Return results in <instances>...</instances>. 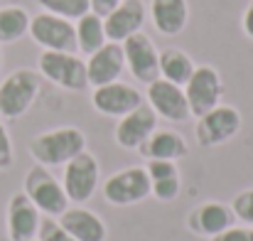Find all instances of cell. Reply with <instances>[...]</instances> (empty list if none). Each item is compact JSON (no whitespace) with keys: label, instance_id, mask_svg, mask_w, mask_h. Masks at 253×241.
Wrapping results in <instances>:
<instances>
[{"label":"cell","instance_id":"cell-1","mask_svg":"<svg viewBox=\"0 0 253 241\" xmlns=\"http://www.w3.org/2000/svg\"><path fill=\"white\" fill-rule=\"evenodd\" d=\"M27 150L37 165H44V167L67 165L72 158L86 150V136L77 126H59L30 138Z\"/></svg>","mask_w":253,"mask_h":241},{"label":"cell","instance_id":"cell-2","mask_svg":"<svg viewBox=\"0 0 253 241\" xmlns=\"http://www.w3.org/2000/svg\"><path fill=\"white\" fill-rule=\"evenodd\" d=\"M42 77L35 69H15L0 81V116L12 121L25 116L40 96Z\"/></svg>","mask_w":253,"mask_h":241},{"label":"cell","instance_id":"cell-3","mask_svg":"<svg viewBox=\"0 0 253 241\" xmlns=\"http://www.w3.org/2000/svg\"><path fill=\"white\" fill-rule=\"evenodd\" d=\"M25 194L32 199V204L44 214V217H59L72 202L64 192L62 180L52 175L49 167L44 165H32L25 175Z\"/></svg>","mask_w":253,"mask_h":241},{"label":"cell","instance_id":"cell-4","mask_svg":"<svg viewBox=\"0 0 253 241\" xmlns=\"http://www.w3.org/2000/svg\"><path fill=\"white\" fill-rule=\"evenodd\" d=\"M37 72H40V77L57 84L64 91L88 89L86 59H82L77 52H47V49H42V54L37 59Z\"/></svg>","mask_w":253,"mask_h":241},{"label":"cell","instance_id":"cell-5","mask_svg":"<svg viewBox=\"0 0 253 241\" xmlns=\"http://www.w3.org/2000/svg\"><path fill=\"white\" fill-rule=\"evenodd\" d=\"M150 175L145 167H123L118 172H113L111 177H106L101 192H103V199L108 204H116V207H133V204H140L150 197Z\"/></svg>","mask_w":253,"mask_h":241},{"label":"cell","instance_id":"cell-6","mask_svg":"<svg viewBox=\"0 0 253 241\" xmlns=\"http://www.w3.org/2000/svg\"><path fill=\"white\" fill-rule=\"evenodd\" d=\"M241 113L236 106L229 103H219L216 108H211L209 113L197 118L194 126V141L202 148H219L224 143H229L231 138L239 136L241 131Z\"/></svg>","mask_w":253,"mask_h":241},{"label":"cell","instance_id":"cell-7","mask_svg":"<svg viewBox=\"0 0 253 241\" xmlns=\"http://www.w3.org/2000/svg\"><path fill=\"white\" fill-rule=\"evenodd\" d=\"M35 45H40L47 52H77V30L74 20L52 15V12H37L30 17V32Z\"/></svg>","mask_w":253,"mask_h":241},{"label":"cell","instance_id":"cell-8","mask_svg":"<svg viewBox=\"0 0 253 241\" xmlns=\"http://www.w3.org/2000/svg\"><path fill=\"white\" fill-rule=\"evenodd\" d=\"M98 182H101V165L93 153L84 150L64 165L62 185L72 204H86L98 190Z\"/></svg>","mask_w":253,"mask_h":241},{"label":"cell","instance_id":"cell-9","mask_svg":"<svg viewBox=\"0 0 253 241\" xmlns=\"http://www.w3.org/2000/svg\"><path fill=\"white\" fill-rule=\"evenodd\" d=\"M182 89H184V96H187V103H189V113L194 118L216 108L221 103V96H224L221 74L211 64H197L194 74L189 77V81Z\"/></svg>","mask_w":253,"mask_h":241},{"label":"cell","instance_id":"cell-10","mask_svg":"<svg viewBox=\"0 0 253 241\" xmlns=\"http://www.w3.org/2000/svg\"><path fill=\"white\" fill-rule=\"evenodd\" d=\"M121 45H123V54H126V69L133 74V79L145 86L160 79V49L150 35H145L140 30Z\"/></svg>","mask_w":253,"mask_h":241},{"label":"cell","instance_id":"cell-11","mask_svg":"<svg viewBox=\"0 0 253 241\" xmlns=\"http://www.w3.org/2000/svg\"><path fill=\"white\" fill-rule=\"evenodd\" d=\"M143 103H145L143 94L133 84H126L121 79L96 86L93 94H91V106L101 116H108V118H123L126 113L135 111Z\"/></svg>","mask_w":253,"mask_h":241},{"label":"cell","instance_id":"cell-12","mask_svg":"<svg viewBox=\"0 0 253 241\" xmlns=\"http://www.w3.org/2000/svg\"><path fill=\"white\" fill-rule=\"evenodd\" d=\"M148 106L158 113V118H165L169 123H187L192 118L189 103L184 96V89L168 79H155L148 84Z\"/></svg>","mask_w":253,"mask_h":241},{"label":"cell","instance_id":"cell-13","mask_svg":"<svg viewBox=\"0 0 253 241\" xmlns=\"http://www.w3.org/2000/svg\"><path fill=\"white\" fill-rule=\"evenodd\" d=\"M155 131H158V113L148 103H143L135 111L126 113L123 118H118L113 128V141L123 150H140V145Z\"/></svg>","mask_w":253,"mask_h":241},{"label":"cell","instance_id":"cell-14","mask_svg":"<svg viewBox=\"0 0 253 241\" xmlns=\"http://www.w3.org/2000/svg\"><path fill=\"white\" fill-rule=\"evenodd\" d=\"M123 72H126V54H123V45L118 42H106L101 49L86 57V77H88V86L93 89L118 81Z\"/></svg>","mask_w":253,"mask_h":241},{"label":"cell","instance_id":"cell-15","mask_svg":"<svg viewBox=\"0 0 253 241\" xmlns=\"http://www.w3.org/2000/svg\"><path fill=\"white\" fill-rule=\"evenodd\" d=\"M42 212L32 204V199L25 192H17L7 202V237L10 241H32L37 239Z\"/></svg>","mask_w":253,"mask_h":241},{"label":"cell","instance_id":"cell-16","mask_svg":"<svg viewBox=\"0 0 253 241\" xmlns=\"http://www.w3.org/2000/svg\"><path fill=\"white\" fill-rule=\"evenodd\" d=\"M145 20H148V7L143 0H121V5L108 17H103L108 42H118V45L126 42L130 35L143 30Z\"/></svg>","mask_w":253,"mask_h":241},{"label":"cell","instance_id":"cell-17","mask_svg":"<svg viewBox=\"0 0 253 241\" xmlns=\"http://www.w3.org/2000/svg\"><path fill=\"white\" fill-rule=\"evenodd\" d=\"M236 224V217L231 212V204L224 202H202L187 214V227L199 237H216Z\"/></svg>","mask_w":253,"mask_h":241},{"label":"cell","instance_id":"cell-18","mask_svg":"<svg viewBox=\"0 0 253 241\" xmlns=\"http://www.w3.org/2000/svg\"><path fill=\"white\" fill-rule=\"evenodd\" d=\"M57 222L77 241H106V237H108L106 222H103L96 212L86 209L82 204H69V207L59 214Z\"/></svg>","mask_w":253,"mask_h":241},{"label":"cell","instance_id":"cell-19","mask_svg":"<svg viewBox=\"0 0 253 241\" xmlns=\"http://www.w3.org/2000/svg\"><path fill=\"white\" fill-rule=\"evenodd\" d=\"M148 15L153 20V27L163 37H174L189 22V2L187 0H150Z\"/></svg>","mask_w":253,"mask_h":241},{"label":"cell","instance_id":"cell-20","mask_svg":"<svg viewBox=\"0 0 253 241\" xmlns=\"http://www.w3.org/2000/svg\"><path fill=\"white\" fill-rule=\"evenodd\" d=\"M145 160H182V158H187V153H189V145H187V141H184V136L182 133H177V131H155L143 145H140V150H138Z\"/></svg>","mask_w":253,"mask_h":241},{"label":"cell","instance_id":"cell-21","mask_svg":"<svg viewBox=\"0 0 253 241\" xmlns=\"http://www.w3.org/2000/svg\"><path fill=\"white\" fill-rule=\"evenodd\" d=\"M74 30H77V54H93L96 49H101L108 37H106V27H103V17L93 15L91 10L82 15L79 20H74Z\"/></svg>","mask_w":253,"mask_h":241},{"label":"cell","instance_id":"cell-22","mask_svg":"<svg viewBox=\"0 0 253 241\" xmlns=\"http://www.w3.org/2000/svg\"><path fill=\"white\" fill-rule=\"evenodd\" d=\"M197 64L192 62V57L179 49V47H165L160 49V79H168L177 86H184L189 77L194 74Z\"/></svg>","mask_w":253,"mask_h":241},{"label":"cell","instance_id":"cell-23","mask_svg":"<svg viewBox=\"0 0 253 241\" xmlns=\"http://www.w3.org/2000/svg\"><path fill=\"white\" fill-rule=\"evenodd\" d=\"M30 12L20 5L0 7V47L22 40L30 32Z\"/></svg>","mask_w":253,"mask_h":241},{"label":"cell","instance_id":"cell-24","mask_svg":"<svg viewBox=\"0 0 253 241\" xmlns=\"http://www.w3.org/2000/svg\"><path fill=\"white\" fill-rule=\"evenodd\" d=\"M44 12L67 17V20H79L88 12V0H37Z\"/></svg>","mask_w":253,"mask_h":241},{"label":"cell","instance_id":"cell-25","mask_svg":"<svg viewBox=\"0 0 253 241\" xmlns=\"http://www.w3.org/2000/svg\"><path fill=\"white\" fill-rule=\"evenodd\" d=\"M153 187H150V194L158 199V202H174L179 197V190H182V182H179V175H172V177H160V180H150Z\"/></svg>","mask_w":253,"mask_h":241},{"label":"cell","instance_id":"cell-26","mask_svg":"<svg viewBox=\"0 0 253 241\" xmlns=\"http://www.w3.org/2000/svg\"><path fill=\"white\" fill-rule=\"evenodd\" d=\"M231 212L236 217V222L253 227V187L241 190L234 199H231Z\"/></svg>","mask_w":253,"mask_h":241},{"label":"cell","instance_id":"cell-27","mask_svg":"<svg viewBox=\"0 0 253 241\" xmlns=\"http://www.w3.org/2000/svg\"><path fill=\"white\" fill-rule=\"evenodd\" d=\"M37 241H77L59 222H54V217L42 219L40 232H37Z\"/></svg>","mask_w":253,"mask_h":241},{"label":"cell","instance_id":"cell-28","mask_svg":"<svg viewBox=\"0 0 253 241\" xmlns=\"http://www.w3.org/2000/svg\"><path fill=\"white\" fill-rule=\"evenodd\" d=\"M12 162H15L12 141H10V133H7L5 123L0 121V170H7V167H12Z\"/></svg>","mask_w":253,"mask_h":241},{"label":"cell","instance_id":"cell-29","mask_svg":"<svg viewBox=\"0 0 253 241\" xmlns=\"http://www.w3.org/2000/svg\"><path fill=\"white\" fill-rule=\"evenodd\" d=\"M145 170H148L150 180H160V177H172V175H179L177 162H172V160H148Z\"/></svg>","mask_w":253,"mask_h":241},{"label":"cell","instance_id":"cell-30","mask_svg":"<svg viewBox=\"0 0 253 241\" xmlns=\"http://www.w3.org/2000/svg\"><path fill=\"white\" fill-rule=\"evenodd\" d=\"M211 241H253V227H229L226 232H221V234H216V237H211Z\"/></svg>","mask_w":253,"mask_h":241},{"label":"cell","instance_id":"cell-31","mask_svg":"<svg viewBox=\"0 0 253 241\" xmlns=\"http://www.w3.org/2000/svg\"><path fill=\"white\" fill-rule=\"evenodd\" d=\"M118 5H121V0H88V10L98 17H108Z\"/></svg>","mask_w":253,"mask_h":241},{"label":"cell","instance_id":"cell-32","mask_svg":"<svg viewBox=\"0 0 253 241\" xmlns=\"http://www.w3.org/2000/svg\"><path fill=\"white\" fill-rule=\"evenodd\" d=\"M241 27H244V35L253 40V0H249V5L244 7V15H241Z\"/></svg>","mask_w":253,"mask_h":241},{"label":"cell","instance_id":"cell-33","mask_svg":"<svg viewBox=\"0 0 253 241\" xmlns=\"http://www.w3.org/2000/svg\"><path fill=\"white\" fill-rule=\"evenodd\" d=\"M0 72H2V47H0Z\"/></svg>","mask_w":253,"mask_h":241},{"label":"cell","instance_id":"cell-34","mask_svg":"<svg viewBox=\"0 0 253 241\" xmlns=\"http://www.w3.org/2000/svg\"><path fill=\"white\" fill-rule=\"evenodd\" d=\"M32 241H37V239H32Z\"/></svg>","mask_w":253,"mask_h":241}]
</instances>
